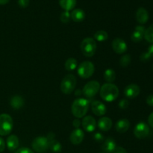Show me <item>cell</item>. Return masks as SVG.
<instances>
[{
	"label": "cell",
	"mask_w": 153,
	"mask_h": 153,
	"mask_svg": "<svg viewBox=\"0 0 153 153\" xmlns=\"http://www.w3.org/2000/svg\"><path fill=\"white\" fill-rule=\"evenodd\" d=\"M100 94L101 98L108 102H111L117 100L119 96V89L112 83L104 84L100 88Z\"/></svg>",
	"instance_id": "1"
},
{
	"label": "cell",
	"mask_w": 153,
	"mask_h": 153,
	"mask_svg": "<svg viewBox=\"0 0 153 153\" xmlns=\"http://www.w3.org/2000/svg\"><path fill=\"white\" fill-rule=\"evenodd\" d=\"M88 109H89V102L86 99H76L72 104V114L78 119L84 117L88 111Z\"/></svg>",
	"instance_id": "2"
},
{
	"label": "cell",
	"mask_w": 153,
	"mask_h": 153,
	"mask_svg": "<svg viewBox=\"0 0 153 153\" xmlns=\"http://www.w3.org/2000/svg\"><path fill=\"white\" fill-rule=\"evenodd\" d=\"M80 47L82 54L85 57L91 58L94 56L97 50V43L94 39L91 37H87L82 40Z\"/></svg>",
	"instance_id": "3"
},
{
	"label": "cell",
	"mask_w": 153,
	"mask_h": 153,
	"mask_svg": "<svg viewBox=\"0 0 153 153\" xmlns=\"http://www.w3.org/2000/svg\"><path fill=\"white\" fill-rule=\"evenodd\" d=\"M13 122L12 117L7 114H0V136L8 135L12 131Z\"/></svg>",
	"instance_id": "4"
},
{
	"label": "cell",
	"mask_w": 153,
	"mask_h": 153,
	"mask_svg": "<svg viewBox=\"0 0 153 153\" xmlns=\"http://www.w3.org/2000/svg\"><path fill=\"white\" fill-rule=\"evenodd\" d=\"M76 78L72 74H68L62 79L61 83V90L63 94H70L76 86Z\"/></svg>",
	"instance_id": "5"
},
{
	"label": "cell",
	"mask_w": 153,
	"mask_h": 153,
	"mask_svg": "<svg viewBox=\"0 0 153 153\" xmlns=\"http://www.w3.org/2000/svg\"><path fill=\"white\" fill-rule=\"evenodd\" d=\"M94 71H95V67H94V64L88 61L81 63L77 70L78 75L84 79L91 78L94 73Z\"/></svg>",
	"instance_id": "6"
},
{
	"label": "cell",
	"mask_w": 153,
	"mask_h": 153,
	"mask_svg": "<svg viewBox=\"0 0 153 153\" xmlns=\"http://www.w3.org/2000/svg\"><path fill=\"white\" fill-rule=\"evenodd\" d=\"M32 149L37 153H45L49 149V140L43 136L37 137L32 141Z\"/></svg>",
	"instance_id": "7"
},
{
	"label": "cell",
	"mask_w": 153,
	"mask_h": 153,
	"mask_svg": "<svg viewBox=\"0 0 153 153\" xmlns=\"http://www.w3.org/2000/svg\"><path fill=\"white\" fill-rule=\"evenodd\" d=\"M100 90V85L97 81H91L85 85L83 94L88 98H92L97 95Z\"/></svg>",
	"instance_id": "8"
},
{
	"label": "cell",
	"mask_w": 153,
	"mask_h": 153,
	"mask_svg": "<svg viewBox=\"0 0 153 153\" xmlns=\"http://www.w3.org/2000/svg\"><path fill=\"white\" fill-rule=\"evenodd\" d=\"M149 134V127L146 123L140 122L135 126L134 128V134L137 138L143 139Z\"/></svg>",
	"instance_id": "9"
},
{
	"label": "cell",
	"mask_w": 153,
	"mask_h": 153,
	"mask_svg": "<svg viewBox=\"0 0 153 153\" xmlns=\"http://www.w3.org/2000/svg\"><path fill=\"white\" fill-rule=\"evenodd\" d=\"M111 46L113 50L117 54H119V55L125 53L127 51L126 43L125 42V40H123L121 38H115L112 41Z\"/></svg>",
	"instance_id": "10"
},
{
	"label": "cell",
	"mask_w": 153,
	"mask_h": 153,
	"mask_svg": "<svg viewBox=\"0 0 153 153\" xmlns=\"http://www.w3.org/2000/svg\"><path fill=\"white\" fill-rule=\"evenodd\" d=\"M140 88L135 84H131L126 86L124 89V95L129 99H134L140 94Z\"/></svg>",
	"instance_id": "11"
},
{
	"label": "cell",
	"mask_w": 153,
	"mask_h": 153,
	"mask_svg": "<svg viewBox=\"0 0 153 153\" xmlns=\"http://www.w3.org/2000/svg\"><path fill=\"white\" fill-rule=\"evenodd\" d=\"M82 126L84 130L88 132H92L96 129L97 123L92 116H87L83 118L82 121Z\"/></svg>",
	"instance_id": "12"
},
{
	"label": "cell",
	"mask_w": 153,
	"mask_h": 153,
	"mask_svg": "<svg viewBox=\"0 0 153 153\" xmlns=\"http://www.w3.org/2000/svg\"><path fill=\"white\" fill-rule=\"evenodd\" d=\"M84 137H85L84 131L81 128H76L70 134V140L73 144L79 145L83 141Z\"/></svg>",
	"instance_id": "13"
},
{
	"label": "cell",
	"mask_w": 153,
	"mask_h": 153,
	"mask_svg": "<svg viewBox=\"0 0 153 153\" xmlns=\"http://www.w3.org/2000/svg\"><path fill=\"white\" fill-rule=\"evenodd\" d=\"M91 109L93 113L98 117L103 116L107 111L105 105L100 101H94L91 103Z\"/></svg>",
	"instance_id": "14"
},
{
	"label": "cell",
	"mask_w": 153,
	"mask_h": 153,
	"mask_svg": "<svg viewBox=\"0 0 153 153\" xmlns=\"http://www.w3.org/2000/svg\"><path fill=\"white\" fill-rule=\"evenodd\" d=\"M146 31V28L143 25H137L135 27L134 32L131 34V39L134 43H138L142 40V39L144 37V33Z\"/></svg>",
	"instance_id": "15"
},
{
	"label": "cell",
	"mask_w": 153,
	"mask_h": 153,
	"mask_svg": "<svg viewBox=\"0 0 153 153\" xmlns=\"http://www.w3.org/2000/svg\"><path fill=\"white\" fill-rule=\"evenodd\" d=\"M112 120L109 117H102L98 121V125L99 128L102 131H108L112 127Z\"/></svg>",
	"instance_id": "16"
},
{
	"label": "cell",
	"mask_w": 153,
	"mask_h": 153,
	"mask_svg": "<svg viewBox=\"0 0 153 153\" xmlns=\"http://www.w3.org/2000/svg\"><path fill=\"white\" fill-rule=\"evenodd\" d=\"M117 147L116 142L111 137H108L102 145V149L105 153H112Z\"/></svg>",
	"instance_id": "17"
},
{
	"label": "cell",
	"mask_w": 153,
	"mask_h": 153,
	"mask_svg": "<svg viewBox=\"0 0 153 153\" xmlns=\"http://www.w3.org/2000/svg\"><path fill=\"white\" fill-rule=\"evenodd\" d=\"M136 19L140 24H145L149 19V13L144 7H139L136 12Z\"/></svg>",
	"instance_id": "18"
},
{
	"label": "cell",
	"mask_w": 153,
	"mask_h": 153,
	"mask_svg": "<svg viewBox=\"0 0 153 153\" xmlns=\"http://www.w3.org/2000/svg\"><path fill=\"white\" fill-rule=\"evenodd\" d=\"M6 144H7V149L10 151L16 150L19 146V138L15 134H10L7 137Z\"/></svg>",
	"instance_id": "19"
},
{
	"label": "cell",
	"mask_w": 153,
	"mask_h": 153,
	"mask_svg": "<svg viewBox=\"0 0 153 153\" xmlns=\"http://www.w3.org/2000/svg\"><path fill=\"white\" fill-rule=\"evenodd\" d=\"M130 127V122L127 119H121L117 122L115 128L117 131L120 133H125Z\"/></svg>",
	"instance_id": "20"
},
{
	"label": "cell",
	"mask_w": 153,
	"mask_h": 153,
	"mask_svg": "<svg viewBox=\"0 0 153 153\" xmlns=\"http://www.w3.org/2000/svg\"><path fill=\"white\" fill-rule=\"evenodd\" d=\"M25 104V101H24V99L22 98L20 96L16 95L14 97H13L11 98L10 101V105L13 109L15 110H18V109H20L21 108H22Z\"/></svg>",
	"instance_id": "21"
},
{
	"label": "cell",
	"mask_w": 153,
	"mask_h": 153,
	"mask_svg": "<svg viewBox=\"0 0 153 153\" xmlns=\"http://www.w3.org/2000/svg\"><path fill=\"white\" fill-rule=\"evenodd\" d=\"M71 19L76 22H81L85 19V13L83 10L79 8L74 9L70 13Z\"/></svg>",
	"instance_id": "22"
},
{
	"label": "cell",
	"mask_w": 153,
	"mask_h": 153,
	"mask_svg": "<svg viewBox=\"0 0 153 153\" xmlns=\"http://www.w3.org/2000/svg\"><path fill=\"white\" fill-rule=\"evenodd\" d=\"M59 4L64 10H73L76 5V0H59Z\"/></svg>",
	"instance_id": "23"
},
{
	"label": "cell",
	"mask_w": 153,
	"mask_h": 153,
	"mask_svg": "<svg viewBox=\"0 0 153 153\" xmlns=\"http://www.w3.org/2000/svg\"><path fill=\"white\" fill-rule=\"evenodd\" d=\"M104 79L108 83H113L116 79V73L112 69H107L104 73Z\"/></svg>",
	"instance_id": "24"
},
{
	"label": "cell",
	"mask_w": 153,
	"mask_h": 153,
	"mask_svg": "<svg viewBox=\"0 0 153 153\" xmlns=\"http://www.w3.org/2000/svg\"><path fill=\"white\" fill-rule=\"evenodd\" d=\"M64 67H65V69L67 71H73V70H75L77 68L78 62L75 58H68V59L65 61Z\"/></svg>",
	"instance_id": "25"
},
{
	"label": "cell",
	"mask_w": 153,
	"mask_h": 153,
	"mask_svg": "<svg viewBox=\"0 0 153 153\" xmlns=\"http://www.w3.org/2000/svg\"><path fill=\"white\" fill-rule=\"evenodd\" d=\"M49 149H50L51 151H52L53 152L58 153L61 152L62 146H61V144L59 141H58L55 139H53V140L49 141Z\"/></svg>",
	"instance_id": "26"
},
{
	"label": "cell",
	"mask_w": 153,
	"mask_h": 153,
	"mask_svg": "<svg viewBox=\"0 0 153 153\" xmlns=\"http://www.w3.org/2000/svg\"><path fill=\"white\" fill-rule=\"evenodd\" d=\"M94 38H95L96 40L99 42H104L108 38V33L105 31L100 30V31H97L94 34Z\"/></svg>",
	"instance_id": "27"
},
{
	"label": "cell",
	"mask_w": 153,
	"mask_h": 153,
	"mask_svg": "<svg viewBox=\"0 0 153 153\" xmlns=\"http://www.w3.org/2000/svg\"><path fill=\"white\" fill-rule=\"evenodd\" d=\"M144 38L149 43H153V24L146 29L144 33Z\"/></svg>",
	"instance_id": "28"
},
{
	"label": "cell",
	"mask_w": 153,
	"mask_h": 153,
	"mask_svg": "<svg viewBox=\"0 0 153 153\" xmlns=\"http://www.w3.org/2000/svg\"><path fill=\"white\" fill-rule=\"evenodd\" d=\"M130 63H131V56L129 55H128V54L127 55H124L120 58V64L123 67H128Z\"/></svg>",
	"instance_id": "29"
},
{
	"label": "cell",
	"mask_w": 153,
	"mask_h": 153,
	"mask_svg": "<svg viewBox=\"0 0 153 153\" xmlns=\"http://www.w3.org/2000/svg\"><path fill=\"white\" fill-rule=\"evenodd\" d=\"M61 21L63 23H68L70 22V19H71V15H70V11H67V10H64L62 13L61 14Z\"/></svg>",
	"instance_id": "30"
},
{
	"label": "cell",
	"mask_w": 153,
	"mask_h": 153,
	"mask_svg": "<svg viewBox=\"0 0 153 153\" xmlns=\"http://www.w3.org/2000/svg\"><path fill=\"white\" fill-rule=\"evenodd\" d=\"M129 105V102L127 100H122L119 102V108L121 109H126Z\"/></svg>",
	"instance_id": "31"
},
{
	"label": "cell",
	"mask_w": 153,
	"mask_h": 153,
	"mask_svg": "<svg viewBox=\"0 0 153 153\" xmlns=\"http://www.w3.org/2000/svg\"><path fill=\"white\" fill-rule=\"evenodd\" d=\"M94 139L97 142V143H102L104 140V137H103L102 134L100 132L95 133L94 135Z\"/></svg>",
	"instance_id": "32"
},
{
	"label": "cell",
	"mask_w": 153,
	"mask_h": 153,
	"mask_svg": "<svg viewBox=\"0 0 153 153\" xmlns=\"http://www.w3.org/2000/svg\"><path fill=\"white\" fill-rule=\"evenodd\" d=\"M150 58H151V56L148 52H143V53H142L141 55H140V61H143V62L148 61Z\"/></svg>",
	"instance_id": "33"
},
{
	"label": "cell",
	"mask_w": 153,
	"mask_h": 153,
	"mask_svg": "<svg viewBox=\"0 0 153 153\" xmlns=\"http://www.w3.org/2000/svg\"><path fill=\"white\" fill-rule=\"evenodd\" d=\"M18 4L22 8H25L29 4V0H18Z\"/></svg>",
	"instance_id": "34"
},
{
	"label": "cell",
	"mask_w": 153,
	"mask_h": 153,
	"mask_svg": "<svg viewBox=\"0 0 153 153\" xmlns=\"http://www.w3.org/2000/svg\"><path fill=\"white\" fill-rule=\"evenodd\" d=\"M15 153H34V152L27 147H22L18 149Z\"/></svg>",
	"instance_id": "35"
},
{
	"label": "cell",
	"mask_w": 153,
	"mask_h": 153,
	"mask_svg": "<svg viewBox=\"0 0 153 153\" xmlns=\"http://www.w3.org/2000/svg\"><path fill=\"white\" fill-rule=\"evenodd\" d=\"M112 153H127V151L122 146H117Z\"/></svg>",
	"instance_id": "36"
},
{
	"label": "cell",
	"mask_w": 153,
	"mask_h": 153,
	"mask_svg": "<svg viewBox=\"0 0 153 153\" xmlns=\"http://www.w3.org/2000/svg\"><path fill=\"white\" fill-rule=\"evenodd\" d=\"M146 103L151 107H153V94H150L146 98Z\"/></svg>",
	"instance_id": "37"
},
{
	"label": "cell",
	"mask_w": 153,
	"mask_h": 153,
	"mask_svg": "<svg viewBox=\"0 0 153 153\" xmlns=\"http://www.w3.org/2000/svg\"><path fill=\"white\" fill-rule=\"evenodd\" d=\"M5 149V142L2 137H0V152H2Z\"/></svg>",
	"instance_id": "38"
},
{
	"label": "cell",
	"mask_w": 153,
	"mask_h": 153,
	"mask_svg": "<svg viewBox=\"0 0 153 153\" xmlns=\"http://www.w3.org/2000/svg\"><path fill=\"white\" fill-rule=\"evenodd\" d=\"M81 124H82V123H81V121L79 120L78 118L77 119H75L73 122V126H74L76 128H79V126H81Z\"/></svg>",
	"instance_id": "39"
},
{
	"label": "cell",
	"mask_w": 153,
	"mask_h": 153,
	"mask_svg": "<svg viewBox=\"0 0 153 153\" xmlns=\"http://www.w3.org/2000/svg\"><path fill=\"white\" fill-rule=\"evenodd\" d=\"M148 123L152 128H153V112L149 114V117H148Z\"/></svg>",
	"instance_id": "40"
},
{
	"label": "cell",
	"mask_w": 153,
	"mask_h": 153,
	"mask_svg": "<svg viewBox=\"0 0 153 153\" xmlns=\"http://www.w3.org/2000/svg\"><path fill=\"white\" fill-rule=\"evenodd\" d=\"M148 52H149V54L150 55L151 58H153V44L151 45L149 47V49H148Z\"/></svg>",
	"instance_id": "41"
},
{
	"label": "cell",
	"mask_w": 153,
	"mask_h": 153,
	"mask_svg": "<svg viewBox=\"0 0 153 153\" xmlns=\"http://www.w3.org/2000/svg\"><path fill=\"white\" fill-rule=\"evenodd\" d=\"M10 1V0H0V4L3 5V4H6Z\"/></svg>",
	"instance_id": "42"
}]
</instances>
